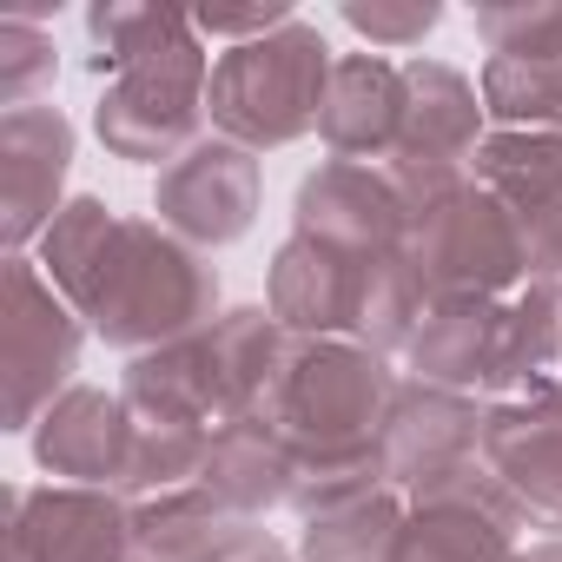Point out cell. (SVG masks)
Here are the masks:
<instances>
[{
	"label": "cell",
	"instance_id": "cell-1",
	"mask_svg": "<svg viewBox=\"0 0 562 562\" xmlns=\"http://www.w3.org/2000/svg\"><path fill=\"white\" fill-rule=\"evenodd\" d=\"M397 384L404 378L391 371V358H378L351 338H292L285 345V364H278V378L265 391L258 424L299 463V483H292L299 516L384 483L378 443H384Z\"/></svg>",
	"mask_w": 562,
	"mask_h": 562
},
{
	"label": "cell",
	"instance_id": "cell-2",
	"mask_svg": "<svg viewBox=\"0 0 562 562\" xmlns=\"http://www.w3.org/2000/svg\"><path fill=\"white\" fill-rule=\"evenodd\" d=\"M218 312L225 305H218L212 258L192 251L186 238H172L153 212L120 218L106 271H100L93 299L80 305L87 331L120 358H146V351H166L179 338H199Z\"/></svg>",
	"mask_w": 562,
	"mask_h": 562
},
{
	"label": "cell",
	"instance_id": "cell-3",
	"mask_svg": "<svg viewBox=\"0 0 562 562\" xmlns=\"http://www.w3.org/2000/svg\"><path fill=\"white\" fill-rule=\"evenodd\" d=\"M331 41L318 34V21H285L265 41H245V47H225L212 60V93H205V113H212V133L245 146V153H285L299 139L318 133L325 120V87H331Z\"/></svg>",
	"mask_w": 562,
	"mask_h": 562
},
{
	"label": "cell",
	"instance_id": "cell-4",
	"mask_svg": "<svg viewBox=\"0 0 562 562\" xmlns=\"http://www.w3.org/2000/svg\"><path fill=\"white\" fill-rule=\"evenodd\" d=\"M205 93H212V54H205V41L192 27L172 47H159L153 60H139L120 80L100 87L93 139L126 166H159L166 172L172 159H186L212 133Z\"/></svg>",
	"mask_w": 562,
	"mask_h": 562
},
{
	"label": "cell",
	"instance_id": "cell-5",
	"mask_svg": "<svg viewBox=\"0 0 562 562\" xmlns=\"http://www.w3.org/2000/svg\"><path fill=\"white\" fill-rule=\"evenodd\" d=\"M87 318L47 285V271L21 251L0 265V378H8V404H0V430L34 437L41 417L80 384V351H87Z\"/></svg>",
	"mask_w": 562,
	"mask_h": 562
},
{
	"label": "cell",
	"instance_id": "cell-6",
	"mask_svg": "<svg viewBox=\"0 0 562 562\" xmlns=\"http://www.w3.org/2000/svg\"><path fill=\"white\" fill-rule=\"evenodd\" d=\"M404 265L424 278L430 299H509L529 285V258L516 218L476 186H450L404 225Z\"/></svg>",
	"mask_w": 562,
	"mask_h": 562
},
{
	"label": "cell",
	"instance_id": "cell-7",
	"mask_svg": "<svg viewBox=\"0 0 562 562\" xmlns=\"http://www.w3.org/2000/svg\"><path fill=\"white\" fill-rule=\"evenodd\" d=\"M490 139V113H483V87L450 67V60H404V133L397 153L384 159V179L404 192V205H430L437 192L470 179L476 146Z\"/></svg>",
	"mask_w": 562,
	"mask_h": 562
},
{
	"label": "cell",
	"instance_id": "cell-8",
	"mask_svg": "<svg viewBox=\"0 0 562 562\" xmlns=\"http://www.w3.org/2000/svg\"><path fill=\"white\" fill-rule=\"evenodd\" d=\"M258 212H265V166H258V153H245L218 133H205L186 159H172L153 179V218L205 258L238 245L258 225Z\"/></svg>",
	"mask_w": 562,
	"mask_h": 562
},
{
	"label": "cell",
	"instance_id": "cell-9",
	"mask_svg": "<svg viewBox=\"0 0 562 562\" xmlns=\"http://www.w3.org/2000/svg\"><path fill=\"white\" fill-rule=\"evenodd\" d=\"M483 411L490 404L470 397V391L404 378L397 404H391V424H384V443H378L384 483L411 503V496H430V490L470 476L483 463Z\"/></svg>",
	"mask_w": 562,
	"mask_h": 562
},
{
	"label": "cell",
	"instance_id": "cell-10",
	"mask_svg": "<svg viewBox=\"0 0 562 562\" xmlns=\"http://www.w3.org/2000/svg\"><path fill=\"white\" fill-rule=\"evenodd\" d=\"M470 179L516 218L529 278H562V126H490Z\"/></svg>",
	"mask_w": 562,
	"mask_h": 562
},
{
	"label": "cell",
	"instance_id": "cell-11",
	"mask_svg": "<svg viewBox=\"0 0 562 562\" xmlns=\"http://www.w3.org/2000/svg\"><path fill=\"white\" fill-rule=\"evenodd\" d=\"M8 562H133V509L87 483L8 490Z\"/></svg>",
	"mask_w": 562,
	"mask_h": 562
},
{
	"label": "cell",
	"instance_id": "cell-12",
	"mask_svg": "<svg viewBox=\"0 0 562 562\" xmlns=\"http://www.w3.org/2000/svg\"><path fill=\"white\" fill-rule=\"evenodd\" d=\"M74 146H80L74 120L47 100L0 113V238H8V258L34 251L41 232L60 218Z\"/></svg>",
	"mask_w": 562,
	"mask_h": 562
},
{
	"label": "cell",
	"instance_id": "cell-13",
	"mask_svg": "<svg viewBox=\"0 0 562 562\" xmlns=\"http://www.w3.org/2000/svg\"><path fill=\"white\" fill-rule=\"evenodd\" d=\"M483 463L542 536H562V384L483 411Z\"/></svg>",
	"mask_w": 562,
	"mask_h": 562
},
{
	"label": "cell",
	"instance_id": "cell-14",
	"mask_svg": "<svg viewBox=\"0 0 562 562\" xmlns=\"http://www.w3.org/2000/svg\"><path fill=\"white\" fill-rule=\"evenodd\" d=\"M522 529L529 522L516 516V503L503 496L490 463H476L470 476H457L430 496H411L397 562H516Z\"/></svg>",
	"mask_w": 562,
	"mask_h": 562
},
{
	"label": "cell",
	"instance_id": "cell-15",
	"mask_svg": "<svg viewBox=\"0 0 562 562\" xmlns=\"http://www.w3.org/2000/svg\"><path fill=\"white\" fill-rule=\"evenodd\" d=\"M404 225H411V205L384 179V166L325 159L318 172L299 179V199H292L299 238H318L351 258H384V251H404Z\"/></svg>",
	"mask_w": 562,
	"mask_h": 562
},
{
	"label": "cell",
	"instance_id": "cell-16",
	"mask_svg": "<svg viewBox=\"0 0 562 562\" xmlns=\"http://www.w3.org/2000/svg\"><path fill=\"white\" fill-rule=\"evenodd\" d=\"M364 278H371V258H351L292 232L265 265V305L292 338H358Z\"/></svg>",
	"mask_w": 562,
	"mask_h": 562
},
{
	"label": "cell",
	"instance_id": "cell-17",
	"mask_svg": "<svg viewBox=\"0 0 562 562\" xmlns=\"http://www.w3.org/2000/svg\"><path fill=\"white\" fill-rule=\"evenodd\" d=\"M27 443H34V463H41L54 483L120 490L126 457H133V417H126L120 391L74 384V391L41 417V430H34Z\"/></svg>",
	"mask_w": 562,
	"mask_h": 562
},
{
	"label": "cell",
	"instance_id": "cell-18",
	"mask_svg": "<svg viewBox=\"0 0 562 562\" xmlns=\"http://www.w3.org/2000/svg\"><path fill=\"white\" fill-rule=\"evenodd\" d=\"M397 133H404V60L338 54L325 87V120H318L325 153L351 166H384L397 153Z\"/></svg>",
	"mask_w": 562,
	"mask_h": 562
},
{
	"label": "cell",
	"instance_id": "cell-19",
	"mask_svg": "<svg viewBox=\"0 0 562 562\" xmlns=\"http://www.w3.org/2000/svg\"><path fill=\"white\" fill-rule=\"evenodd\" d=\"M549 384H562V278H529L522 292L503 299L483 404L536 397Z\"/></svg>",
	"mask_w": 562,
	"mask_h": 562
},
{
	"label": "cell",
	"instance_id": "cell-20",
	"mask_svg": "<svg viewBox=\"0 0 562 562\" xmlns=\"http://www.w3.org/2000/svg\"><path fill=\"white\" fill-rule=\"evenodd\" d=\"M496 325H503V299H430L404 371L417 384H443V391H470L483 397L490 384V358H496Z\"/></svg>",
	"mask_w": 562,
	"mask_h": 562
},
{
	"label": "cell",
	"instance_id": "cell-21",
	"mask_svg": "<svg viewBox=\"0 0 562 562\" xmlns=\"http://www.w3.org/2000/svg\"><path fill=\"white\" fill-rule=\"evenodd\" d=\"M292 483H299V463H292V450L278 443L265 424L218 430L212 450H205V470H199V490L225 516H238V522H265L271 509H285Z\"/></svg>",
	"mask_w": 562,
	"mask_h": 562
},
{
	"label": "cell",
	"instance_id": "cell-22",
	"mask_svg": "<svg viewBox=\"0 0 562 562\" xmlns=\"http://www.w3.org/2000/svg\"><path fill=\"white\" fill-rule=\"evenodd\" d=\"M411 503L391 483L351 490L299 516V562H397Z\"/></svg>",
	"mask_w": 562,
	"mask_h": 562
},
{
	"label": "cell",
	"instance_id": "cell-23",
	"mask_svg": "<svg viewBox=\"0 0 562 562\" xmlns=\"http://www.w3.org/2000/svg\"><path fill=\"white\" fill-rule=\"evenodd\" d=\"M120 218L126 212H113L106 199H93V192H80V199H67L60 205V218L41 232V245L27 251L41 271H47V285L80 312L87 299H93V285H100V271H106V251H113V238H120Z\"/></svg>",
	"mask_w": 562,
	"mask_h": 562
},
{
	"label": "cell",
	"instance_id": "cell-24",
	"mask_svg": "<svg viewBox=\"0 0 562 562\" xmlns=\"http://www.w3.org/2000/svg\"><path fill=\"white\" fill-rule=\"evenodd\" d=\"M179 34H192L186 8H153V0H106L87 8V67L100 80H120L126 67L153 60L159 47H172Z\"/></svg>",
	"mask_w": 562,
	"mask_h": 562
},
{
	"label": "cell",
	"instance_id": "cell-25",
	"mask_svg": "<svg viewBox=\"0 0 562 562\" xmlns=\"http://www.w3.org/2000/svg\"><path fill=\"white\" fill-rule=\"evenodd\" d=\"M126 509H133V562H192L225 522H238L199 483L172 490V496H153V503H126Z\"/></svg>",
	"mask_w": 562,
	"mask_h": 562
},
{
	"label": "cell",
	"instance_id": "cell-26",
	"mask_svg": "<svg viewBox=\"0 0 562 562\" xmlns=\"http://www.w3.org/2000/svg\"><path fill=\"white\" fill-rule=\"evenodd\" d=\"M490 126H562V60H483Z\"/></svg>",
	"mask_w": 562,
	"mask_h": 562
},
{
	"label": "cell",
	"instance_id": "cell-27",
	"mask_svg": "<svg viewBox=\"0 0 562 562\" xmlns=\"http://www.w3.org/2000/svg\"><path fill=\"white\" fill-rule=\"evenodd\" d=\"M490 60H562V0H490L476 8Z\"/></svg>",
	"mask_w": 562,
	"mask_h": 562
},
{
	"label": "cell",
	"instance_id": "cell-28",
	"mask_svg": "<svg viewBox=\"0 0 562 562\" xmlns=\"http://www.w3.org/2000/svg\"><path fill=\"white\" fill-rule=\"evenodd\" d=\"M338 21L364 41V54H411L443 27L437 0H345Z\"/></svg>",
	"mask_w": 562,
	"mask_h": 562
},
{
	"label": "cell",
	"instance_id": "cell-29",
	"mask_svg": "<svg viewBox=\"0 0 562 562\" xmlns=\"http://www.w3.org/2000/svg\"><path fill=\"white\" fill-rule=\"evenodd\" d=\"M54 74H60V54H54V34L47 27H34V21H21V14H8L0 21V106H41V93L54 87Z\"/></svg>",
	"mask_w": 562,
	"mask_h": 562
},
{
	"label": "cell",
	"instance_id": "cell-30",
	"mask_svg": "<svg viewBox=\"0 0 562 562\" xmlns=\"http://www.w3.org/2000/svg\"><path fill=\"white\" fill-rule=\"evenodd\" d=\"M285 21H299V8H285V0H265V8H192L199 41H225V47L265 41V34H278Z\"/></svg>",
	"mask_w": 562,
	"mask_h": 562
},
{
	"label": "cell",
	"instance_id": "cell-31",
	"mask_svg": "<svg viewBox=\"0 0 562 562\" xmlns=\"http://www.w3.org/2000/svg\"><path fill=\"white\" fill-rule=\"evenodd\" d=\"M192 562H299V549H285L265 522H225Z\"/></svg>",
	"mask_w": 562,
	"mask_h": 562
},
{
	"label": "cell",
	"instance_id": "cell-32",
	"mask_svg": "<svg viewBox=\"0 0 562 562\" xmlns=\"http://www.w3.org/2000/svg\"><path fill=\"white\" fill-rule=\"evenodd\" d=\"M516 562H562V536H536V542H522Z\"/></svg>",
	"mask_w": 562,
	"mask_h": 562
}]
</instances>
